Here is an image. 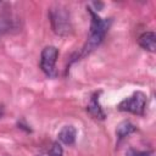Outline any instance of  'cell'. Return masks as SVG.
Returning a JSON list of instances; mask_svg holds the SVG:
<instances>
[{
  "instance_id": "obj_1",
  "label": "cell",
  "mask_w": 156,
  "mask_h": 156,
  "mask_svg": "<svg viewBox=\"0 0 156 156\" xmlns=\"http://www.w3.org/2000/svg\"><path fill=\"white\" fill-rule=\"evenodd\" d=\"M89 12H90L93 20H91V26H90V34H89L88 41L83 49V55H87L90 51H93L102 41L105 33L107 32L108 26H110V21L98 17V15L91 9H89Z\"/></svg>"
},
{
  "instance_id": "obj_2",
  "label": "cell",
  "mask_w": 156,
  "mask_h": 156,
  "mask_svg": "<svg viewBox=\"0 0 156 156\" xmlns=\"http://www.w3.org/2000/svg\"><path fill=\"white\" fill-rule=\"evenodd\" d=\"M50 22L54 32L58 35H68L72 30L69 13L61 6H56L50 10Z\"/></svg>"
},
{
  "instance_id": "obj_3",
  "label": "cell",
  "mask_w": 156,
  "mask_h": 156,
  "mask_svg": "<svg viewBox=\"0 0 156 156\" xmlns=\"http://www.w3.org/2000/svg\"><path fill=\"white\" fill-rule=\"evenodd\" d=\"M146 105V98L143 93L138 91L134 93L132 96L124 99L123 101L119 102L118 110L119 111H128L135 115H143Z\"/></svg>"
},
{
  "instance_id": "obj_4",
  "label": "cell",
  "mask_w": 156,
  "mask_h": 156,
  "mask_svg": "<svg viewBox=\"0 0 156 156\" xmlns=\"http://www.w3.org/2000/svg\"><path fill=\"white\" fill-rule=\"evenodd\" d=\"M57 56H58V50L55 46H46L41 51L40 67L48 76H54Z\"/></svg>"
},
{
  "instance_id": "obj_5",
  "label": "cell",
  "mask_w": 156,
  "mask_h": 156,
  "mask_svg": "<svg viewBox=\"0 0 156 156\" xmlns=\"http://www.w3.org/2000/svg\"><path fill=\"white\" fill-rule=\"evenodd\" d=\"M139 45L150 51V52H154L156 50V35L154 32H145L143 33L140 37H139Z\"/></svg>"
},
{
  "instance_id": "obj_6",
  "label": "cell",
  "mask_w": 156,
  "mask_h": 156,
  "mask_svg": "<svg viewBox=\"0 0 156 156\" xmlns=\"http://www.w3.org/2000/svg\"><path fill=\"white\" fill-rule=\"evenodd\" d=\"M76 135L77 130L73 126H65L58 133V139L66 145H72L76 141Z\"/></svg>"
},
{
  "instance_id": "obj_7",
  "label": "cell",
  "mask_w": 156,
  "mask_h": 156,
  "mask_svg": "<svg viewBox=\"0 0 156 156\" xmlns=\"http://www.w3.org/2000/svg\"><path fill=\"white\" fill-rule=\"evenodd\" d=\"M88 111L90 112V115H93L95 118H104L105 117V113L104 111L101 110L100 105H99V101H98V94H94L89 105H88Z\"/></svg>"
},
{
  "instance_id": "obj_8",
  "label": "cell",
  "mask_w": 156,
  "mask_h": 156,
  "mask_svg": "<svg viewBox=\"0 0 156 156\" xmlns=\"http://www.w3.org/2000/svg\"><path fill=\"white\" fill-rule=\"evenodd\" d=\"M134 130H135V127H134L132 123H129V122H123V123H121V124L117 127V135H118L119 138H124V136H127L128 134L133 133Z\"/></svg>"
},
{
  "instance_id": "obj_9",
  "label": "cell",
  "mask_w": 156,
  "mask_h": 156,
  "mask_svg": "<svg viewBox=\"0 0 156 156\" xmlns=\"http://www.w3.org/2000/svg\"><path fill=\"white\" fill-rule=\"evenodd\" d=\"M62 147L60 146V144H57V143H55L52 146H51V149L49 150V152H48V155L49 156H62Z\"/></svg>"
},
{
  "instance_id": "obj_10",
  "label": "cell",
  "mask_w": 156,
  "mask_h": 156,
  "mask_svg": "<svg viewBox=\"0 0 156 156\" xmlns=\"http://www.w3.org/2000/svg\"><path fill=\"white\" fill-rule=\"evenodd\" d=\"M154 152L152 151H138V150H128L127 151V156H152Z\"/></svg>"
},
{
  "instance_id": "obj_11",
  "label": "cell",
  "mask_w": 156,
  "mask_h": 156,
  "mask_svg": "<svg viewBox=\"0 0 156 156\" xmlns=\"http://www.w3.org/2000/svg\"><path fill=\"white\" fill-rule=\"evenodd\" d=\"M4 112H5V107H4L2 104H0V117L4 116Z\"/></svg>"
}]
</instances>
